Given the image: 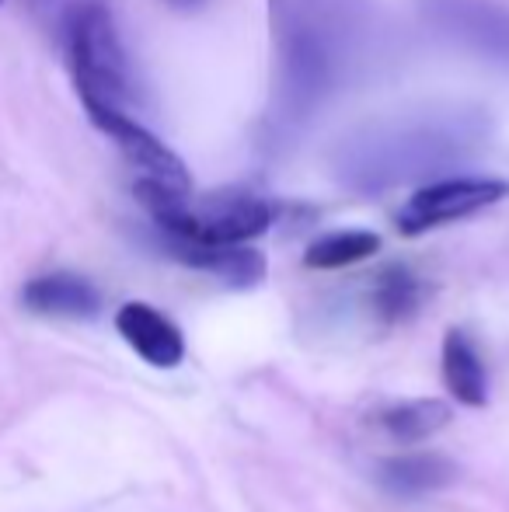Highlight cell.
<instances>
[{"instance_id": "1", "label": "cell", "mask_w": 509, "mask_h": 512, "mask_svg": "<svg viewBox=\"0 0 509 512\" xmlns=\"http://www.w3.org/2000/svg\"><path fill=\"white\" fill-rule=\"evenodd\" d=\"M67 46L84 108H126L129 112L133 77H129L123 42H119L109 11L98 4L77 7L67 28Z\"/></svg>"}, {"instance_id": "2", "label": "cell", "mask_w": 509, "mask_h": 512, "mask_svg": "<svg viewBox=\"0 0 509 512\" xmlns=\"http://www.w3.org/2000/svg\"><path fill=\"white\" fill-rule=\"evenodd\" d=\"M509 196V182L503 178H443V182L422 185L398 209V230L405 237H419L443 223L468 220L482 209L503 203Z\"/></svg>"}, {"instance_id": "3", "label": "cell", "mask_w": 509, "mask_h": 512, "mask_svg": "<svg viewBox=\"0 0 509 512\" xmlns=\"http://www.w3.org/2000/svg\"><path fill=\"white\" fill-rule=\"evenodd\" d=\"M91 122L102 129L105 136L116 140V147L126 154V161L133 164L136 182L157 185L168 192H192L189 168L182 164V157L175 150H168L147 126L133 119L126 108H88Z\"/></svg>"}, {"instance_id": "4", "label": "cell", "mask_w": 509, "mask_h": 512, "mask_svg": "<svg viewBox=\"0 0 509 512\" xmlns=\"http://www.w3.org/2000/svg\"><path fill=\"white\" fill-rule=\"evenodd\" d=\"M116 328L126 345L157 370H175L185 359V338L175 321L154 310L150 304H123L116 314Z\"/></svg>"}, {"instance_id": "5", "label": "cell", "mask_w": 509, "mask_h": 512, "mask_svg": "<svg viewBox=\"0 0 509 512\" xmlns=\"http://www.w3.org/2000/svg\"><path fill=\"white\" fill-rule=\"evenodd\" d=\"M168 251L178 262L192 265L199 272H210L220 283L234 286V290H252L265 279V258L255 248L245 244H185L168 241Z\"/></svg>"}, {"instance_id": "6", "label": "cell", "mask_w": 509, "mask_h": 512, "mask_svg": "<svg viewBox=\"0 0 509 512\" xmlns=\"http://www.w3.org/2000/svg\"><path fill=\"white\" fill-rule=\"evenodd\" d=\"M21 304L42 317H74V321H84V317L98 314L102 297H98V290L84 276L49 272V276H35L32 283H25Z\"/></svg>"}, {"instance_id": "7", "label": "cell", "mask_w": 509, "mask_h": 512, "mask_svg": "<svg viewBox=\"0 0 509 512\" xmlns=\"http://www.w3.org/2000/svg\"><path fill=\"white\" fill-rule=\"evenodd\" d=\"M381 485L394 495H429L443 492L447 485H454L457 467L454 460H447L443 453H412V457H391L377 471Z\"/></svg>"}, {"instance_id": "8", "label": "cell", "mask_w": 509, "mask_h": 512, "mask_svg": "<svg viewBox=\"0 0 509 512\" xmlns=\"http://www.w3.org/2000/svg\"><path fill=\"white\" fill-rule=\"evenodd\" d=\"M443 384L454 394L461 405L468 408H485L489 401V380H485V366L478 349L471 345V338L461 328H450L443 338Z\"/></svg>"}, {"instance_id": "9", "label": "cell", "mask_w": 509, "mask_h": 512, "mask_svg": "<svg viewBox=\"0 0 509 512\" xmlns=\"http://www.w3.org/2000/svg\"><path fill=\"white\" fill-rule=\"evenodd\" d=\"M450 422V408L440 398H415L391 405L377 415V425L394 439V443H419V439L440 432Z\"/></svg>"}, {"instance_id": "10", "label": "cell", "mask_w": 509, "mask_h": 512, "mask_svg": "<svg viewBox=\"0 0 509 512\" xmlns=\"http://www.w3.org/2000/svg\"><path fill=\"white\" fill-rule=\"evenodd\" d=\"M381 251V237L370 230H332V234L311 241L304 251L307 269H346V265L367 262Z\"/></svg>"}, {"instance_id": "11", "label": "cell", "mask_w": 509, "mask_h": 512, "mask_svg": "<svg viewBox=\"0 0 509 512\" xmlns=\"http://www.w3.org/2000/svg\"><path fill=\"white\" fill-rule=\"evenodd\" d=\"M419 304H422V286L412 272L401 269V265H391L387 272H381V279L374 286V310L387 324L408 321Z\"/></svg>"}, {"instance_id": "12", "label": "cell", "mask_w": 509, "mask_h": 512, "mask_svg": "<svg viewBox=\"0 0 509 512\" xmlns=\"http://www.w3.org/2000/svg\"><path fill=\"white\" fill-rule=\"evenodd\" d=\"M175 7H196V4H203V0H171Z\"/></svg>"}]
</instances>
